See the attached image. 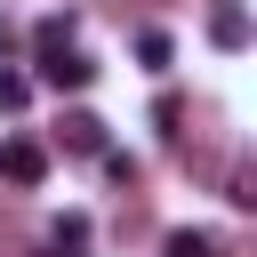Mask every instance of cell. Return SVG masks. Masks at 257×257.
Masks as SVG:
<instances>
[{
  "label": "cell",
  "mask_w": 257,
  "mask_h": 257,
  "mask_svg": "<svg viewBox=\"0 0 257 257\" xmlns=\"http://www.w3.org/2000/svg\"><path fill=\"white\" fill-rule=\"evenodd\" d=\"M169 56H177L169 32H137V64H145V72H169Z\"/></svg>",
  "instance_id": "52a82bcc"
},
{
  "label": "cell",
  "mask_w": 257,
  "mask_h": 257,
  "mask_svg": "<svg viewBox=\"0 0 257 257\" xmlns=\"http://www.w3.org/2000/svg\"><path fill=\"white\" fill-rule=\"evenodd\" d=\"M96 161H104V177H112V185H137V161H128V153H112V145H104Z\"/></svg>",
  "instance_id": "30bf717a"
},
{
  "label": "cell",
  "mask_w": 257,
  "mask_h": 257,
  "mask_svg": "<svg viewBox=\"0 0 257 257\" xmlns=\"http://www.w3.org/2000/svg\"><path fill=\"white\" fill-rule=\"evenodd\" d=\"M225 201H233V209H257V185H249V169H233V177H225Z\"/></svg>",
  "instance_id": "8fae6325"
},
{
  "label": "cell",
  "mask_w": 257,
  "mask_h": 257,
  "mask_svg": "<svg viewBox=\"0 0 257 257\" xmlns=\"http://www.w3.org/2000/svg\"><path fill=\"white\" fill-rule=\"evenodd\" d=\"M177 120H185V104H177V96H161V104H153V128H161V137H177Z\"/></svg>",
  "instance_id": "7c38bea8"
},
{
  "label": "cell",
  "mask_w": 257,
  "mask_h": 257,
  "mask_svg": "<svg viewBox=\"0 0 257 257\" xmlns=\"http://www.w3.org/2000/svg\"><path fill=\"white\" fill-rule=\"evenodd\" d=\"M209 40H217L225 56H241V48H249V8H241V0H217V8H209Z\"/></svg>",
  "instance_id": "3957f363"
},
{
  "label": "cell",
  "mask_w": 257,
  "mask_h": 257,
  "mask_svg": "<svg viewBox=\"0 0 257 257\" xmlns=\"http://www.w3.org/2000/svg\"><path fill=\"white\" fill-rule=\"evenodd\" d=\"M56 128H64V153H104V120H96L88 104H72Z\"/></svg>",
  "instance_id": "277c9868"
},
{
  "label": "cell",
  "mask_w": 257,
  "mask_h": 257,
  "mask_svg": "<svg viewBox=\"0 0 257 257\" xmlns=\"http://www.w3.org/2000/svg\"><path fill=\"white\" fill-rule=\"evenodd\" d=\"M161 257H225V241L201 225H177V233H161Z\"/></svg>",
  "instance_id": "5b68a950"
},
{
  "label": "cell",
  "mask_w": 257,
  "mask_h": 257,
  "mask_svg": "<svg viewBox=\"0 0 257 257\" xmlns=\"http://www.w3.org/2000/svg\"><path fill=\"white\" fill-rule=\"evenodd\" d=\"M32 104V72H0V112H24Z\"/></svg>",
  "instance_id": "9c48e42d"
},
{
  "label": "cell",
  "mask_w": 257,
  "mask_h": 257,
  "mask_svg": "<svg viewBox=\"0 0 257 257\" xmlns=\"http://www.w3.org/2000/svg\"><path fill=\"white\" fill-rule=\"evenodd\" d=\"M56 48H72V8H56V16L32 24V56H56Z\"/></svg>",
  "instance_id": "8992f818"
},
{
  "label": "cell",
  "mask_w": 257,
  "mask_h": 257,
  "mask_svg": "<svg viewBox=\"0 0 257 257\" xmlns=\"http://www.w3.org/2000/svg\"><path fill=\"white\" fill-rule=\"evenodd\" d=\"M48 241H56V249H80V241H88V217H80V209H64V217L48 225Z\"/></svg>",
  "instance_id": "ba28073f"
},
{
  "label": "cell",
  "mask_w": 257,
  "mask_h": 257,
  "mask_svg": "<svg viewBox=\"0 0 257 257\" xmlns=\"http://www.w3.org/2000/svg\"><path fill=\"white\" fill-rule=\"evenodd\" d=\"M32 80H40V88H56V96H80V88L96 80V64H88L80 48H56V56H32Z\"/></svg>",
  "instance_id": "6da1fadb"
},
{
  "label": "cell",
  "mask_w": 257,
  "mask_h": 257,
  "mask_svg": "<svg viewBox=\"0 0 257 257\" xmlns=\"http://www.w3.org/2000/svg\"><path fill=\"white\" fill-rule=\"evenodd\" d=\"M0 177H8L16 193H32V185L48 177V153H40L32 137H0Z\"/></svg>",
  "instance_id": "7a4b0ae2"
},
{
  "label": "cell",
  "mask_w": 257,
  "mask_h": 257,
  "mask_svg": "<svg viewBox=\"0 0 257 257\" xmlns=\"http://www.w3.org/2000/svg\"><path fill=\"white\" fill-rule=\"evenodd\" d=\"M40 257H48V249H40ZM64 257H80V249H64Z\"/></svg>",
  "instance_id": "4fadbf2b"
}]
</instances>
